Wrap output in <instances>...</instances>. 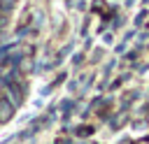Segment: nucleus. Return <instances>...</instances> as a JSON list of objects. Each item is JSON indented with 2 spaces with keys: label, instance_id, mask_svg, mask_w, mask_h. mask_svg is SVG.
I'll return each instance as SVG.
<instances>
[{
  "label": "nucleus",
  "instance_id": "1",
  "mask_svg": "<svg viewBox=\"0 0 149 144\" xmlns=\"http://www.w3.org/2000/svg\"><path fill=\"white\" fill-rule=\"evenodd\" d=\"M14 114V100L9 98V95H5V98H0V121H5V118H9Z\"/></svg>",
  "mask_w": 149,
  "mask_h": 144
},
{
  "label": "nucleus",
  "instance_id": "2",
  "mask_svg": "<svg viewBox=\"0 0 149 144\" xmlns=\"http://www.w3.org/2000/svg\"><path fill=\"white\" fill-rule=\"evenodd\" d=\"M5 26H7V16H2V14H0V33L5 30Z\"/></svg>",
  "mask_w": 149,
  "mask_h": 144
},
{
  "label": "nucleus",
  "instance_id": "3",
  "mask_svg": "<svg viewBox=\"0 0 149 144\" xmlns=\"http://www.w3.org/2000/svg\"><path fill=\"white\" fill-rule=\"evenodd\" d=\"M0 9H2V2H0Z\"/></svg>",
  "mask_w": 149,
  "mask_h": 144
}]
</instances>
